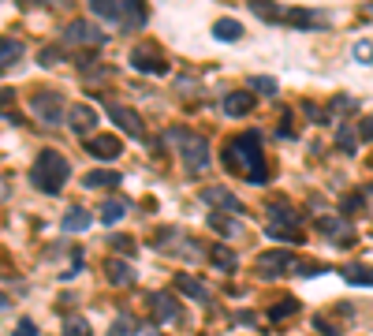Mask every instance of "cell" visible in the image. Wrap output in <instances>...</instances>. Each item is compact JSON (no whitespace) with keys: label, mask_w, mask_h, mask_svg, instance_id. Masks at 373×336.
<instances>
[{"label":"cell","mask_w":373,"mask_h":336,"mask_svg":"<svg viewBox=\"0 0 373 336\" xmlns=\"http://www.w3.org/2000/svg\"><path fill=\"white\" fill-rule=\"evenodd\" d=\"M228 168L232 172H239L247 179V184H265V161H261V135L247 131L239 135L232 146H228Z\"/></svg>","instance_id":"1"},{"label":"cell","mask_w":373,"mask_h":336,"mask_svg":"<svg viewBox=\"0 0 373 336\" xmlns=\"http://www.w3.org/2000/svg\"><path fill=\"white\" fill-rule=\"evenodd\" d=\"M68 176H71V164L57 150H42L30 164V184L42 191V195H60L64 184H68Z\"/></svg>","instance_id":"2"},{"label":"cell","mask_w":373,"mask_h":336,"mask_svg":"<svg viewBox=\"0 0 373 336\" xmlns=\"http://www.w3.org/2000/svg\"><path fill=\"white\" fill-rule=\"evenodd\" d=\"M90 16L109 19L119 30H138L146 23V4L138 0H90Z\"/></svg>","instance_id":"3"},{"label":"cell","mask_w":373,"mask_h":336,"mask_svg":"<svg viewBox=\"0 0 373 336\" xmlns=\"http://www.w3.org/2000/svg\"><path fill=\"white\" fill-rule=\"evenodd\" d=\"M172 142H179V157L186 164V172H206L209 168V138L191 135V131H172Z\"/></svg>","instance_id":"4"},{"label":"cell","mask_w":373,"mask_h":336,"mask_svg":"<svg viewBox=\"0 0 373 336\" xmlns=\"http://www.w3.org/2000/svg\"><path fill=\"white\" fill-rule=\"evenodd\" d=\"M295 228H299V213L288 202H273L269 205V239L291 243L295 239Z\"/></svg>","instance_id":"5"},{"label":"cell","mask_w":373,"mask_h":336,"mask_svg":"<svg viewBox=\"0 0 373 336\" xmlns=\"http://www.w3.org/2000/svg\"><path fill=\"white\" fill-rule=\"evenodd\" d=\"M30 112L42 116V124L57 127L64 120V101H60V94H52V90H42V94L30 97Z\"/></svg>","instance_id":"6"},{"label":"cell","mask_w":373,"mask_h":336,"mask_svg":"<svg viewBox=\"0 0 373 336\" xmlns=\"http://www.w3.org/2000/svg\"><path fill=\"white\" fill-rule=\"evenodd\" d=\"M295 254L291 251H269V254H261L258 258V273L265 280H273V277H284V273H295Z\"/></svg>","instance_id":"7"},{"label":"cell","mask_w":373,"mask_h":336,"mask_svg":"<svg viewBox=\"0 0 373 336\" xmlns=\"http://www.w3.org/2000/svg\"><path fill=\"white\" fill-rule=\"evenodd\" d=\"M64 42H68V45H105V42H109V34H101L90 19H71L68 30H64Z\"/></svg>","instance_id":"8"},{"label":"cell","mask_w":373,"mask_h":336,"mask_svg":"<svg viewBox=\"0 0 373 336\" xmlns=\"http://www.w3.org/2000/svg\"><path fill=\"white\" fill-rule=\"evenodd\" d=\"M131 64H135V71H142V75H168L165 56L157 53V49H150V45H135V49H131Z\"/></svg>","instance_id":"9"},{"label":"cell","mask_w":373,"mask_h":336,"mask_svg":"<svg viewBox=\"0 0 373 336\" xmlns=\"http://www.w3.org/2000/svg\"><path fill=\"white\" fill-rule=\"evenodd\" d=\"M202 202L206 205H217V210H224L228 217H235V221H239V213H243V202H239L228 187H206L202 191Z\"/></svg>","instance_id":"10"},{"label":"cell","mask_w":373,"mask_h":336,"mask_svg":"<svg viewBox=\"0 0 373 336\" xmlns=\"http://www.w3.org/2000/svg\"><path fill=\"white\" fill-rule=\"evenodd\" d=\"M86 153L97 161H116L119 153H124V142L116 135H93V138H86Z\"/></svg>","instance_id":"11"},{"label":"cell","mask_w":373,"mask_h":336,"mask_svg":"<svg viewBox=\"0 0 373 336\" xmlns=\"http://www.w3.org/2000/svg\"><path fill=\"white\" fill-rule=\"evenodd\" d=\"M109 116L119 124V131L131 135V138H146V127H142V116L135 109H124V105H109Z\"/></svg>","instance_id":"12"},{"label":"cell","mask_w":373,"mask_h":336,"mask_svg":"<svg viewBox=\"0 0 373 336\" xmlns=\"http://www.w3.org/2000/svg\"><path fill=\"white\" fill-rule=\"evenodd\" d=\"M93 124H97V109H93V105H75L68 112V127H71L75 135H90Z\"/></svg>","instance_id":"13"},{"label":"cell","mask_w":373,"mask_h":336,"mask_svg":"<svg viewBox=\"0 0 373 336\" xmlns=\"http://www.w3.org/2000/svg\"><path fill=\"white\" fill-rule=\"evenodd\" d=\"M150 310H153L157 321H176V318H179V303L172 299L168 292H153V295H150Z\"/></svg>","instance_id":"14"},{"label":"cell","mask_w":373,"mask_h":336,"mask_svg":"<svg viewBox=\"0 0 373 336\" xmlns=\"http://www.w3.org/2000/svg\"><path fill=\"white\" fill-rule=\"evenodd\" d=\"M105 273H109V284H116V288H131V284L138 280V273H135V269H131L127 262H119V258H109Z\"/></svg>","instance_id":"15"},{"label":"cell","mask_w":373,"mask_h":336,"mask_svg":"<svg viewBox=\"0 0 373 336\" xmlns=\"http://www.w3.org/2000/svg\"><path fill=\"white\" fill-rule=\"evenodd\" d=\"M127 210H131L127 198H105V202H101V210H97V213H101V224L116 228V224L127 217Z\"/></svg>","instance_id":"16"},{"label":"cell","mask_w":373,"mask_h":336,"mask_svg":"<svg viewBox=\"0 0 373 336\" xmlns=\"http://www.w3.org/2000/svg\"><path fill=\"white\" fill-rule=\"evenodd\" d=\"M176 288L186 295V299H194V303H209V288H206L202 280H194L191 273H179L176 277Z\"/></svg>","instance_id":"17"},{"label":"cell","mask_w":373,"mask_h":336,"mask_svg":"<svg viewBox=\"0 0 373 336\" xmlns=\"http://www.w3.org/2000/svg\"><path fill=\"white\" fill-rule=\"evenodd\" d=\"M243 34H247V30H243V23L232 19V16H224V19L213 23V37H217V42H239Z\"/></svg>","instance_id":"18"},{"label":"cell","mask_w":373,"mask_h":336,"mask_svg":"<svg viewBox=\"0 0 373 336\" xmlns=\"http://www.w3.org/2000/svg\"><path fill=\"white\" fill-rule=\"evenodd\" d=\"M254 109V97L247 94V90H232V94H224V112L228 116H247Z\"/></svg>","instance_id":"19"},{"label":"cell","mask_w":373,"mask_h":336,"mask_svg":"<svg viewBox=\"0 0 373 336\" xmlns=\"http://www.w3.org/2000/svg\"><path fill=\"white\" fill-rule=\"evenodd\" d=\"M116 184H119V172H112V168H97V172H86V179H83L86 191H109V187H116Z\"/></svg>","instance_id":"20"},{"label":"cell","mask_w":373,"mask_h":336,"mask_svg":"<svg viewBox=\"0 0 373 336\" xmlns=\"http://www.w3.org/2000/svg\"><path fill=\"white\" fill-rule=\"evenodd\" d=\"M284 19H288V23H295V27H328V16H325V11H306V8L288 11Z\"/></svg>","instance_id":"21"},{"label":"cell","mask_w":373,"mask_h":336,"mask_svg":"<svg viewBox=\"0 0 373 336\" xmlns=\"http://www.w3.org/2000/svg\"><path fill=\"white\" fill-rule=\"evenodd\" d=\"M317 228H321L328 239H340V243L351 236V224L343 221V217H321V221H317Z\"/></svg>","instance_id":"22"},{"label":"cell","mask_w":373,"mask_h":336,"mask_svg":"<svg viewBox=\"0 0 373 336\" xmlns=\"http://www.w3.org/2000/svg\"><path fill=\"white\" fill-rule=\"evenodd\" d=\"M90 221H93V217H90L86 210H78V205H75V210L64 213L60 228H64V232H86V228H90Z\"/></svg>","instance_id":"23"},{"label":"cell","mask_w":373,"mask_h":336,"mask_svg":"<svg viewBox=\"0 0 373 336\" xmlns=\"http://www.w3.org/2000/svg\"><path fill=\"white\" fill-rule=\"evenodd\" d=\"M23 56V42H16V37H0V68H11Z\"/></svg>","instance_id":"24"},{"label":"cell","mask_w":373,"mask_h":336,"mask_svg":"<svg viewBox=\"0 0 373 336\" xmlns=\"http://www.w3.org/2000/svg\"><path fill=\"white\" fill-rule=\"evenodd\" d=\"M209 262L217 265V269H235V265H239V258H235L228 247H224V243H217V247L209 251Z\"/></svg>","instance_id":"25"},{"label":"cell","mask_w":373,"mask_h":336,"mask_svg":"<svg viewBox=\"0 0 373 336\" xmlns=\"http://www.w3.org/2000/svg\"><path fill=\"white\" fill-rule=\"evenodd\" d=\"M336 146L343 153H358V135H355V127L351 124H340V131H336Z\"/></svg>","instance_id":"26"},{"label":"cell","mask_w":373,"mask_h":336,"mask_svg":"<svg viewBox=\"0 0 373 336\" xmlns=\"http://www.w3.org/2000/svg\"><path fill=\"white\" fill-rule=\"evenodd\" d=\"M343 280H348V284H366V288H373V269H369V265H348V269H343Z\"/></svg>","instance_id":"27"},{"label":"cell","mask_w":373,"mask_h":336,"mask_svg":"<svg viewBox=\"0 0 373 336\" xmlns=\"http://www.w3.org/2000/svg\"><path fill=\"white\" fill-rule=\"evenodd\" d=\"M250 11H254V16H261V19H284V16H288L284 8H276V4H265V0H254V4H250Z\"/></svg>","instance_id":"28"},{"label":"cell","mask_w":373,"mask_h":336,"mask_svg":"<svg viewBox=\"0 0 373 336\" xmlns=\"http://www.w3.org/2000/svg\"><path fill=\"white\" fill-rule=\"evenodd\" d=\"M295 310H299V303H295V299H280V303L269 310V321H284V318L295 314Z\"/></svg>","instance_id":"29"},{"label":"cell","mask_w":373,"mask_h":336,"mask_svg":"<svg viewBox=\"0 0 373 336\" xmlns=\"http://www.w3.org/2000/svg\"><path fill=\"white\" fill-rule=\"evenodd\" d=\"M209 228H217L220 236H235V232H239V221H224L220 213H209Z\"/></svg>","instance_id":"30"},{"label":"cell","mask_w":373,"mask_h":336,"mask_svg":"<svg viewBox=\"0 0 373 336\" xmlns=\"http://www.w3.org/2000/svg\"><path fill=\"white\" fill-rule=\"evenodd\" d=\"M64 336H90V321L86 318H68L64 321Z\"/></svg>","instance_id":"31"},{"label":"cell","mask_w":373,"mask_h":336,"mask_svg":"<svg viewBox=\"0 0 373 336\" xmlns=\"http://www.w3.org/2000/svg\"><path fill=\"white\" fill-rule=\"evenodd\" d=\"M250 90H258V94H265V97H276V79L254 75V79H250Z\"/></svg>","instance_id":"32"},{"label":"cell","mask_w":373,"mask_h":336,"mask_svg":"<svg viewBox=\"0 0 373 336\" xmlns=\"http://www.w3.org/2000/svg\"><path fill=\"white\" fill-rule=\"evenodd\" d=\"M131 329H135V321H131V314H119L112 321V332L109 336H131Z\"/></svg>","instance_id":"33"},{"label":"cell","mask_w":373,"mask_h":336,"mask_svg":"<svg viewBox=\"0 0 373 336\" xmlns=\"http://www.w3.org/2000/svg\"><path fill=\"white\" fill-rule=\"evenodd\" d=\"M351 56H355V60H362V64H373V42H355Z\"/></svg>","instance_id":"34"},{"label":"cell","mask_w":373,"mask_h":336,"mask_svg":"<svg viewBox=\"0 0 373 336\" xmlns=\"http://www.w3.org/2000/svg\"><path fill=\"white\" fill-rule=\"evenodd\" d=\"M328 109H332V112H355V109H358V101H355V97H348V94H343V97H336V101H332Z\"/></svg>","instance_id":"35"},{"label":"cell","mask_w":373,"mask_h":336,"mask_svg":"<svg viewBox=\"0 0 373 336\" xmlns=\"http://www.w3.org/2000/svg\"><path fill=\"white\" fill-rule=\"evenodd\" d=\"M11 336H37V325H34L30 318H23L19 325H16V332H11Z\"/></svg>","instance_id":"36"},{"label":"cell","mask_w":373,"mask_h":336,"mask_svg":"<svg viewBox=\"0 0 373 336\" xmlns=\"http://www.w3.org/2000/svg\"><path fill=\"white\" fill-rule=\"evenodd\" d=\"M112 247H116V251H124V254H135V239L119 236V239H112Z\"/></svg>","instance_id":"37"},{"label":"cell","mask_w":373,"mask_h":336,"mask_svg":"<svg viewBox=\"0 0 373 336\" xmlns=\"http://www.w3.org/2000/svg\"><path fill=\"white\" fill-rule=\"evenodd\" d=\"M57 60H64V53H60V49H45V53H42V64H45V68H52Z\"/></svg>","instance_id":"38"},{"label":"cell","mask_w":373,"mask_h":336,"mask_svg":"<svg viewBox=\"0 0 373 336\" xmlns=\"http://www.w3.org/2000/svg\"><path fill=\"white\" fill-rule=\"evenodd\" d=\"M358 135H362L366 142H373V116H366V120L358 124Z\"/></svg>","instance_id":"39"},{"label":"cell","mask_w":373,"mask_h":336,"mask_svg":"<svg viewBox=\"0 0 373 336\" xmlns=\"http://www.w3.org/2000/svg\"><path fill=\"white\" fill-rule=\"evenodd\" d=\"M302 112L310 116L314 124H325V112H321V109H314V105H302Z\"/></svg>","instance_id":"40"},{"label":"cell","mask_w":373,"mask_h":336,"mask_svg":"<svg viewBox=\"0 0 373 336\" xmlns=\"http://www.w3.org/2000/svg\"><path fill=\"white\" fill-rule=\"evenodd\" d=\"M11 97H16V94H11V90H0V109H4V105H8Z\"/></svg>","instance_id":"41"},{"label":"cell","mask_w":373,"mask_h":336,"mask_svg":"<svg viewBox=\"0 0 373 336\" xmlns=\"http://www.w3.org/2000/svg\"><path fill=\"white\" fill-rule=\"evenodd\" d=\"M8 306H11V303H8V295H4V292H0V314H4V310H8Z\"/></svg>","instance_id":"42"},{"label":"cell","mask_w":373,"mask_h":336,"mask_svg":"<svg viewBox=\"0 0 373 336\" xmlns=\"http://www.w3.org/2000/svg\"><path fill=\"white\" fill-rule=\"evenodd\" d=\"M366 198H369V202H373V187H369V195H366Z\"/></svg>","instance_id":"43"}]
</instances>
